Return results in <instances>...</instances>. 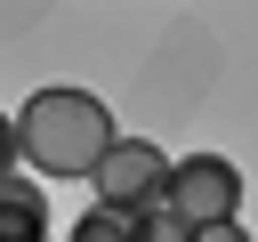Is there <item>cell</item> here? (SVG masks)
<instances>
[{"label": "cell", "mask_w": 258, "mask_h": 242, "mask_svg": "<svg viewBox=\"0 0 258 242\" xmlns=\"http://www.w3.org/2000/svg\"><path fill=\"white\" fill-rule=\"evenodd\" d=\"M16 145L40 177H97V161L113 153V113L89 89H40L16 113Z\"/></svg>", "instance_id": "1"}, {"label": "cell", "mask_w": 258, "mask_h": 242, "mask_svg": "<svg viewBox=\"0 0 258 242\" xmlns=\"http://www.w3.org/2000/svg\"><path fill=\"white\" fill-rule=\"evenodd\" d=\"M97 202L105 210H129V218H145V210H161L169 202V153L161 145H145V137H113V153L97 161Z\"/></svg>", "instance_id": "2"}, {"label": "cell", "mask_w": 258, "mask_h": 242, "mask_svg": "<svg viewBox=\"0 0 258 242\" xmlns=\"http://www.w3.org/2000/svg\"><path fill=\"white\" fill-rule=\"evenodd\" d=\"M169 210H177L185 226H226V218L242 210V169H234L226 153H185V161H169Z\"/></svg>", "instance_id": "3"}, {"label": "cell", "mask_w": 258, "mask_h": 242, "mask_svg": "<svg viewBox=\"0 0 258 242\" xmlns=\"http://www.w3.org/2000/svg\"><path fill=\"white\" fill-rule=\"evenodd\" d=\"M0 242H48V202L32 177H0Z\"/></svg>", "instance_id": "4"}, {"label": "cell", "mask_w": 258, "mask_h": 242, "mask_svg": "<svg viewBox=\"0 0 258 242\" xmlns=\"http://www.w3.org/2000/svg\"><path fill=\"white\" fill-rule=\"evenodd\" d=\"M137 226L145 218H129V210H105V202H89L73 226H64V242H137Z\"/></svg>", "instance_id": "5"}, {"label": "cell", "mask_w": 258, "mask_h": 242, "mask_svg": "<svg viewBox=\"0 0 258 242\" xmlns=\"http://www.w3.org/2000/svg\"><path fill=\"white\" fill-rule=\"evenodd\" d=\"M137 242H194V226L161 202V210H145V226H137Z\"/></svg>", "instance_id": "6"}, {"label": "cell", "mask_w": 258, "mask_h": 242, "mask_svg": "<svg viewBox=\"0 0 258 242\" xmlns=\"http://www.w3.org/2000/svg\"><path fill=\"white\" fill-rule=\"evenodd\" d=\"M8 161H24V145H16V121L0 113V177H8Z\"/></svg>", "instance_id": "7"}, {"label": "cell", "mask_w": 258, "mask_h": 242, "mask_svg": "<svg viewBox=\"0 0 258 242\" xmlns=\"http://www.w3.org/2000/svg\"><path fill=\"white\" fill-rule=\"evenodd\" d=\"M194 242H250V234H242V226L226 218V226H194Z\"/></svg>", "instance_id": "8"}]
</instances>
